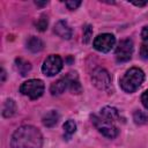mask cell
<instances>
[{
  "instance_id": "21",
  "label": "cell",
  "mask_w": 148,
  "mask_h": 148,
  "mask_svg": "<svg viewBox=\"0 0 148 148\" xmlns=\"http://www.w3.org/2000/svg\"><path fill=\"white\" fill-rule=\"evenodd\" d=\"M91 35H92V28L91 25H86L83 28V43H88L91 38Z\"/></svg>"
},
{
  "instance_id": "9",
  "label": "cell",
  "mask_w": 148,
  "mask_h": 148,
  "mask_svg": "<svg viewBox=\"0 0 148 148\" xmlns=\"http://www.w3.org/2000/svg\"><path fill=\"white\" fill-rule=\"evenodd\" d=\"M54 32L64 39H69L72 37V29H71V27L68 25V23L66 21L57 22L56 25H54Z\"/></svg>"
},
{
  "instance_id": "4",
  "label": "cell",
  "mask_w": 148,
  "mask_h": 148,
  "mask_svg": "<svg viewBox=\"0 0 148 148\" xmlns=\"http://www.w3.org/2000/svg\"><path fill=\"white\" fill-rule=\"evenodd\" d=\"M44 82L38 79H31L25 82H23L20 87V91L22 95L28 96L31 99L39 98L44 92Z\"/></svg>"
},
{
  "instance_id": "6",
  "label": "cell",
  "mask_w": 148,
  "mask_h": 148,
  "mask_svg": "<svg viewBox=\"0 0 148 148\" xmlns=\"http://www.w3.org/2000/svg\"><path fill=\"white\" fill-rule=\"evenodd\" d=\"M91 81L99 90H108L111 86V76L106 69L97 67L91 73Z\"/></svg>"
},
{
  "instance_id": "1",
  "label": "cell",
  "mask_w": 148,
  "mask_h": 148,
  "mask_svg": "<svg viewBox=\"0 0 148 148\" xmlns=\"http://www.w3.org/2000/svg\"><path fill=\"white\" fill-rule=\"evenodd\" d=\"M43 136L40 131L31 125L18 127L12 135V148H42Z\"/></svg>"
},
{
  "instance_id": "22",
  "label": "cell",
  "mask_w": 148,
  "mask_h": 148,
  "mask_svg": "<svg viewBox=\"0 0 148 148\" xmlns=\"http://www.w3.org/2000/svg\"><path fill=\"white\" fill-rule=\"evenodd\" d=\"M65 5L67 6V8H68V9L74 10V9H76V8L81 5V1H66V2H65Z\"/></svg>"
},
{
  "instance_id": "2",
  "label": "cell",
  "mask_w": 148,
  "mask_h": 148,
  "mask_svg": "<svg viewBox=\"0 0 148 148\" xmlns=\"http://www.w3.org/2000/svg\"><path fill=\"white\" fill-rule=\"evenodd\" d=\"M145 80V73L138 67L130 68L120 79V87L126 92H134L142 84Z\"/></svg>"
},
{
  "instance_id": "23",
  "label": "cell",
  "mask_w": 148,
  "mask_h": 148,
  "mask_svg": "<svg viewBox=\"0 0 148 148\" xmlns=\"http://www.w3.org/2000/svg\"><path fill=\"white\" fill-rule=\"evenodd\" d=\"M141 102H142L143 106L148 110V89L142 94V96H141Z\"/></svg>"
},
{
  "instance_id": "16",
  "label": "cell",
  "mask_w": 148,
  "mask_h": 148,
  "mask_svg": "<svg viewBox=\"0 0 148 148\" xmlns=\"http://www.w3.org/2000/svg\"><path fill=\"white\" fill-rule=\"evenodd\" d=\"M15 67H16L17 72H18L22 76H25V75L30 72V69H31L30 62L27 61V60H24V59H22V58H17V59L15 60Z\"/></svg>"
},
{
  "instance_id": "11",
  "label": "cell",
  "mask_w": 148,
  "mask_h": 148,
  "mask_svg": "<svg viewBox=\"0 0 148 148\" xmlns=\"http://www.w3.org/2000/svg\"><path fill=\"white\" fill-rule=\"evenodd\" d=\"M66 77L68 80V89L73 94H80L81 92V84L79 82L76 73H68L66 75Z\"/></svg>"
},
{
  "instance_id": "18",
  "label": "cell",
  "mask_w": 148,
  "mask_h": 148,
  "mask_svg": "<svg viewBox=\"0 0 148 148\" xmlns=\"http://www.w3.org/2000/svg\"><path fill=\"white\" fill-rule=\"evenodd\" d=\"M76 131V124L74 123V120L69 119L64 124V135L66 139H69Z\"/></svg>"
},
{
  "instance_id": "19",
  "label": "cell",
  "mask_w": 148,
  "mask_h": 148,
  "mask_svg": "<svg viewBox=\"0 0 148 148\" xmlns=\"http://www.w3.org/2000/svg\"><path fill=\"white\" fill-rule=\"evenodd\" d=\"M133 118H134L135 124H143V123H146V121L148 120V113L139 110V111H136V112L134 113Z\"/></svg>"
},
{
  "instance_id": "7",
  "label": "cell",
  "mask_w": 148,
  "mask_h": 148,
  "mask_svg": "<svg viewBox=\"0 0 148 148\" xmlns=\"http://www.w3.org/2000/svg\"><path fill=\"white\" fill-rule=\"evenodd\" d=\"M133 42L131 39H123L119 42L116 49V59L118 62H126L132 58Z\"/></svg>"
},
{
  "instance_id": "5",
  "label": "cell",
  "mask_w": 148,
  "mask_h": 148,
  "mask_svg": "<svg viewBox=\"0 0 148 148\" xmlns=\"http://www.w3.org/2000/svg\"><path fill=\"white\" fill-rule=\"evenodd\" d=\"M62 68V59L58 54L49 56L42 66V72L46 76H54L57 75Z\"/></svg>"
},
{
  "instance_id": "20",
  "label": "cell",
  "mask_w": 148,
  "mask_h": 148,
  "mask_svg": "<svg viewBox=\"0 0 148 148\" xmlns=\"http://www.w3.org/2000/svg\"><path fill=\"white\" fill-rule=\"evenodd\" d=\"M36 25H37V29H38L39 31H44V30L47 28V16L42 15Z\"/></svg>"
},
{
  "instance_id": "12",
  "label": "cell",
  "mask_w": 148,
  "mask_h": 148,
  "mask_svg": "<svg viewBox=\"0 0 148 148\" xmlns=\"http://www.w3.org/2000/svg\"><path fill=\"white\" fill-rule=\"evenodd\" d=\"M99 114H101L102 117H104V118H106V119L113 121V123L117 121V120H119V118H120L118 110H117L116 108H113V106H104V108L101 110V113H99Z\"/></svg>"
},
{
  "instance_id": "3",
  "label": "cell",
  "mask_w": 148,
  "mask_h": 148,
  "mask_svg": "<svg viewBox=\"0 0 148 148\" xmlns=\"http://www.w3.org/2000/svg\"><path fill=\"white\" fill-rule=\"evenodd\" d=\"M92 124L98 130L99 133H102L104 136L109 139H113L118 135V128L116 127L114 123L102 117L101 114H92L91 116Z\"/></svg>"
},
{
  "instance_id": "24",
  "label": "cell",
  "mask_w": 148,
  "mask_h": 148,
  "mask_svg": "<svg viewBox=\"0 0 148 148\" xmlns=\"http://www.w3.org/2000/svg\"><path fill=\"white\" fill-rule=\"evenodd\" d=\"M132 3H133V5H135V6L142 7V6L147 5V3H148V1H147V0H146V1H132Z\"/></svg>"
},
{
  "instance_id": "10",
  "label": "cell",
  "mask_w": 148,
  "mask_h": 148,
  "mask_svg": "<svg viewBox=\"0 0 148 148\" xmlns=\"http://www.w3.org/2000/svg\"><path fill=\"white\" fill-rule=\"evenodd\" d=\"M66 89H68V80L67 77H61L58 81H56L54 83L51 84L50 91L52 95H61Z\"/></svg>"
},
{
  "instance_id": "8",
  "label": "cell",
  "mask_w": 148,
  "mask_h": 148,
  "mask_svg": "<svg viewBox=\"0 0 148 148\" xmlns=\"http://www.w3.org/2000/svg\"><path fill=\"white\" fill-rule=\"evenodd\" d=\"M114 44H116V38L111 34H102L94 39V47L103 53L110 52L114 46Z\"/></svg>"
},
{
  "instance_id": "14",
  "label": "cell",
  "mask_w": 148,
  "mask_h": 148,
  "mask_svg": "<svg viewBox=\"0 0 148 148\" xmlns=\"http://www.w3.org/2000/svg\"><path fill=\"white\" fill-rule=\"evenodd\" d=\"M44 47V43L42 42V39H39L38 37H35V36H31L28 42H27V49L34 53L36 52H39L42 51Z\"/></svg>"
},
{
  "instance_id": "15",
  "label": "cell",
  "mask_w": 148,
  "mask_h": 148,
  "mask_svg": "<svg viewBox=\"0 0 148 148\" xmlns=\"http://www.w3.org/2000/svg\"><path fill=\"white\" fill-rule=\"evenodd\" d=\"M42 120H43V124L46 127H52V126H54L58 123V120H59V113L57 111L52 110V111L45 113L43 116V119Z\"/></svg>"
},
{
  "instance_id": "17",
  "label": "cell",
  "mask_w": 148,
  "mask_h": 148,
  "mask_svg": "<svg viewBox=\"0 0 148 148\" xmlns=\"http://www.w3.org/2000/svg\"><path fill=\"white\" fill-rule=\"evenodd\" d=\"M15 111H16L15 102L13 99H7L3 104V108H2V116L6 118H9L15 113Z\"/></svg>"
},
{
  "instance_id": "13",
  "label": "cell",
  "mask_w": 148,
  "mask_h": 148,
  "mask_svg": "<svg viewBox=\"0 0 148 148\" xmlns=\"http://www.w3.org/2000/svg\"><path fill=\"white\" fill-rule=\"evenodd\" d=\"M141 38H142V44L140 47V56L142 59L148 60V25L142 29Z\"/></svg>"
},
{
  "instance_id": "25",
  "label": "cell",
  "mask_w": 148,
  "mask_h": 148,
  "mask_svg": "<svg viewBox=\"0 0 148 148\" xmlns=\"http://www.w3.org/2000/svg\"><path fill=\"white\" fill-rule=\"evenodd\" d=\"M35 3L37 6H46L47 5V1H44V2H39V1H35Z\"/></svg>"
}]
</instances>
